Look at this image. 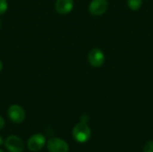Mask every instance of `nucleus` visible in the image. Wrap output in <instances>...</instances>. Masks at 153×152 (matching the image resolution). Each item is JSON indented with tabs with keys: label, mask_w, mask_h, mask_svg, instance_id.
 Instances as JSON below:
<instances>
[{
	"label": "nucleus",
	"mask_w": 153,
	"mask_h": 152,
	"mask_svg": "<svg viewBox=\"0 0 153 152\" xmlns=\"http://www.w3.org/2000/svg\"><path fill=\"white\" fill-rule=\"evenodd\" d=\"M9 119L14 124H21L25 119V111L19 105H12L7 110Z\"/></svg>",
	"instance_id": "f03ea898"
},
{
	"label": "nucleus",
	"mask_w": 153,
	"mask_h": 152,
	"mask_svg": "<svg viewBox=\"0 0 153 152\" xmlns=\"http://www.w3.org/2000/svg\"><path fill=\"white\" fill-rule=\"evenodd\" d=\"M127 4L131 10L136 11L142 6V0H127Z\"/></svg>",
	"instance_id": "1a4fd4ad"
},
{
	"label": "nucleus",
	"mask_w": 153,
	"mask_h": 152,
	"mask_svg": "<svg viewBox=\"0 0 153 152\" xmlns=\"http://www.w3.org/2000/svg\"><path fill=\"white\" fill-rule=\"evenodd\" d=\"M46 143V138L43 134L41 133H36L32 135L28 142H27V147L30 151L36 152L40 151Z\"/></svg>",
	"instance_id": "20e7f679"
},
{
	"label": "nucleus",
	"mask_w": 153,
	"mask_h": 152,
	"mask_svg": "<svg viewBox=\"0 0 153 152\" xmlns=\"http://www.w3.org/2000/svg\"><path fill=\"white\" fill-rule=\"evenodd\" d=\"M4 126V120L2 116H0V130L3 129Z\"/></svg>",
	"instance_id": "f8f14e48"
},
{
	"label": "nucleus",
	"mask_w": 153,
	"mask_h": 152,
	"mask_svg": "<svg viewBox=\"0 0 153 152\" xmlns=\"http://www.w3.org/2000/svg\"><path fill=\"white\" fill-rule=\"evenodd\" d=\"M4 147L9 152H22L24 150V143L18 136L11 135L5 139Z\"/></svg>",
	"instance_id": "7ed1b4c3"
},
{
	"label": "nucleus",
	"mask_w": 153,
	"mask_h": 152,
	"mask_svg": "<svg viewBox=\"0 0 153 152\" xmlns=\"http://www.w3.org/2000/svg\"><path fill=\"white\" fill-rule=\"evenodd\" d=\"M0 28H1V21H0Z\"/></svg>",
	"instance_id": "2eb2a0df"
},
{
	"label": "nucleus",
	"mask_w": 153,
	"mask_h": 152,
	"mask_svg": "<svg viewBox=\"0 0 153 152\" xmlns=\"http://www.w3.org/2000/svg\"><path fill=\"white\" fill-rule=\"evenodd\" d=\"M0 152H4V151H1V150H0Z\"/></svg>",
	"instance_id": "dca6fc26"
},
{
	"label": "nucleus",
	"mask_w": 153,
	"mask_h": 152,
	"mask_svg": "<svg viewBox=\"0 0 153 152\" xmlns=\"http://www.w3.org/2000/svg\"><path fill=\"white\" fill-rule=\"evenodd\" d=\"M3 144V139H2V137L0 136V146Z\"/></svg>",
	"instance_id": "4468645a"
},
{
	"label": "nucleus",
	"mask_w": 153,
	"mask_h": 152,
	"mask_svg": "<svg viewBox=\"0 0 153 152\" xmlns=\"http://www.w3.org/2000/svg\"><path fill=\"white\" fill-rule=\"evenodd\" d=\"M143 152H153V141H150L145 143L143 147Z\"/></svg>",
	"instance_id": "9b49d317"
},
{
	"label": "nucleus",
	"mask_w": 153,
	"mask_h": 152,
	"mask_svg": "<svg viewBox=\"0 0 153 152\" xmlns=\"http://www.w3.org/2000/svg\"><path fill=\"white\" fill-rule=\"evenodd\" d=\"M108 6L107 0H92L89 5V11L92 15L100 16L107 11Z\"/></svg>",
	"instance_id": "423d86ee"
},
{
	"label": "nucleus",
	"mask_w": 153,
	"mask_h": 152,
	"mask_svg": "<svg viewBox=\"0 0 153 152\" xmlns=\"http://www.w3.org/2000/svg\"><path fill=\"white\" fill-rule=\"evenodd\" d=\"M73 137L74 139L80 143H84L88 142L91 135V128L86 123H79L73 129Z\"/></svg>",
	"instance_id": "f257e3e1"
},
{
	"label": "nucleus",
	"mask_w": 153,
	"mask_h": 152,
	"mask_svg": "<svg viewBox=\"0 0 153 152\" xmlns=\"http://www.w3.org/2000/svg\"><path fill=\"white\" fill-rule=\"evenodd\" d=\"M8 9V4L6 0H0V15L4 14Z\"/></svg>",
	"instance_id": "9d476101"
},
{
	"label": "nucleus",
	"mask_w": 153,
	"mask_h": 152,
	"mask_svg": "<svg viewBox=\"0 0 153 152\" xmlns=\"http://www.w3.org/2000/svg\"><path fill=\"white\" fill-rule=\"evenodd\" d=\"M2 69H3V63L0 61V72L2 71Z\"/></svg>",
	"instance_id": "ddd939ff"
},
{
	"label": "nucleus",
	"mask_w": 153,
	"mask_h": 152,
	"mask_svg": "<svg viewBox=\"0 0 153 152\" xmlns=\"http://www.w3.org/2000/svg\"><path fill=\"white\" fill-rule=\"evenodd\" d=\"M48 151L49 152H68V144L62 139L52 138L47 143Z\"/></svg>",
	"instance_id": "39448f33"
},
{
	"label": "nucleus",
	"mask_w": 153,
	"mask_h": 152,
	"mask_svg": "<svg viewBox=\"0 0 153 152\" xmlns=\"http://www.w3.org/2000/svg\"><path fill=\"white\" fill-rule=\"evenodd\" d=\"M55 8L59 14H67L74 8V0H56Z\"/></svg>",
	"instance_id": "6e6552de"
},
{
	"label": "nucleus",
	"mask_w": 153,
	"mask_h": 152,
	"mask_svg": "<svg viewBox=\"0 0 153 152\" xmlns=\"http://www.w3.org/2000/svg\"><path fill=\"white\" fill-rule=\"evenodd\" d=\"M88 60H89V63L91 64V66L100 67L103 65V63L105 61V55L100 49L94 48L89 53Z\"/></svg>",
	"instance_id": "0eeeda50"
}]
</instances>
